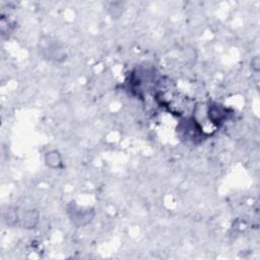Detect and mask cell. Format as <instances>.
<instances>
[{
  "instance_id": "52a82bcc",
  "label": "cell",
  "mask_w": 260,
  "mask_h": 260,
  "mask_svg": "<svg viewBox=\"0 0 260 260\" xmlns=\"http://www.w3.org/2000/svg\"><path fill=\"white\" fill-rule=\"evenodd\" d=\"M251 67L252 70L255 72H258L260 70V58L259 56H255L251 60Z\"/></svg>"
},
{
  "instance_id": "7a4b0ae2",
  "label": "cell",
  "mask_w": 260,
  "mask_h": 260,
  "mask_svg": "<svg viewBox=\"0 0 260 260\" xmlns=\"http://www.w3.org/2000/svg\"><path fill=\"white\" fill-rule=\"evenodd\" d=\"M43 51L44 57H46L48 60H52L55 62H62L66 59L65 51L60 48L57 44L53 43L51 41H46V44L41 47Z\"/></svg>"
},
{
  "instance_id": "6da1fadb",
  "label": "cell",
  "mask_w": 260,
  "mask_h": 260,
  "mask_svg": "<svg viewBox=\"0 0 260 260\" xmlns=\"http://www.w3.org/2000/svg\"><path fill=\"white\" fill-rule=\"evenodd\" d=\"M67 213L70 219V222L77 228L85 227L88 225L96 216L94 208H81L76 205H70L67 208Z\"/></svg>"
},
{
  "instance_id": "3957f363",
  "label": "cell",
  "mask_w": 260,
  "mask_h": 260,
  "mask_svg": "<svg viewBox=\"0 0 260 260\" xmlns=\"http://www.w3.org/2000/svg\"><path fill=\"white\" fill-rule=\"evenodd\" d=\"M39 220H40V213L36 209L27 210L24 213V216H22V218L20 219L22 227H24V229H27V230L35 229L38 225V224H39Z\"/></svg>"
},
{
  "instance_id": "8992f818",
  "label": "cell",
  "mask_w": 260,
  "mask_h": 260,
  "mask_svg": "<svg viewBox=\"0 0 260 260\" xmlns=\"http://www.w3.org/2000/svg\"><path fill=\"white\" fill-rule=\"evenodd\" d=\"M4 219H5V222L7 223L8 225H15L20 221V219L18 218V214H17V210L16 209L13 210L11 208H9L7 210V214H6Z\"/></svg>"
},
{
  "instance_id": "5b68a950",
  "label": "cell",
  "mask_w": 260,
  "mask_h": 260,
  "mask_svg": "<svg viewBox=\"0 0 260 260\" xmlns=\"http://www.w3.org/2000/svg\"><path fill=\"white\" fill-rule=\"evenodd\" d=\"M45 164L51 169H60L63 167V160L60 153L56 150H52L45 154Z\"/></svg>"
},
{
  "instance_id": "277c9868",
  "label": "cell",
  "mask_w": 260,
  "mask_h": 260,
  "mask_svg": "<svg viewBox=\"0 0 260 260\" xmlns=\"http://www.w3.org/2000/svg\"><path fill=\"white\" fill-rule=\"evenodd\" d=\"M228 109L222 107L221 105H212L209 107L208 116L210 121L220 125L221 123H224V121L228 117Z\"/></svg>"
}]
</instances>
